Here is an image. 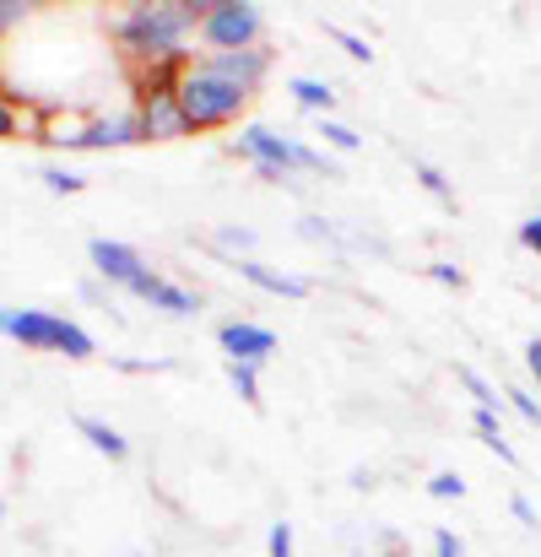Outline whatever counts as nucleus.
I'll return each mask as SVG.
<instances>
[{"label": "nucleus", "mask_w": 541, "mask_h": 557, "mask_svg": "<svg viewBox=\"0 0 541 557\" xmlns=\"http://www.w3.org/2000/svg\"><path fill=\"white\" fill-rule=\"evenodd\" d=\"M131 293H136V298H147V304H152V309H163V314H200V293H189V287H180V282L158 276V271H147Z\"/></svg>", "instance_id": "9d476101"}, {"label": "nucleus", "mask_w": 541, "mask_h": 557, "mask_svg": "<svg viewBox=\"0 0 541 557\" xmlns=\"http://www.w3.org/2000/svg\"><path fill=\"white\" fill-rule=\"evenodd\" d=\"M298 169H304V174H325V180H336V163H331L325 152H315L309 141H298Z\"/></svg>", "instance_id": "6ab92c4d"}, {"label": "nucleus", "mask_w": 541, "mask_h": 557, "mask_svg": "<svg viewBox=\"0 0 541 557\" xmlns=\"http://www.w3.org/2000/svg\"><path fill=\"white\" fill-rule=\"evenodd\" d=\"M174 92H180V109H184V120H189V131H222V125H233V120L244 114V103H249V92H244L238 82L217 76L206 60H195V65L184 71Z\"/></svg>", "instance_id": "f03ea898"}, {"label": "nucleus", "mask_w": 541, "mask_h": 557, "mask_svg": "<svg viewBox=\"0 0 541 557\" xmlns=\"http://www.w3.org/2000/svg\"><path fill=\"white\" fill-rule=\"evenodd\" d=\"M228 384L238 389V400L260 406V369H249V363H228Z\"/></svg>", "instance_id": "dca6fc26"}, {"label": "nucleus", "mask_w": 541, "mask_h": 557, "mask_svg": "<svg viewBox=\"0 0 541 557\" xmlns=\"http://www.w3.org/2000/svg\"><path fill=\"white\" fill-rule=\"evenodd\" d=\"M320 141L336 147V152H358L362 147V136L353 131V125H342V120H320Z\"/></svg>", "instance_id": "f3484780"}, {"label": "nucleus", "mask_w": 541, "mask_h": 557, "mask_svg": "<svg viewBox=\"0 0 541 557\" xmlns=\"http://www.w3.org/2000/svg\"><path fill=\"white\" fill-rule=\"evenodd\" d=\"M325 33H331V38H336L353 60H373V49H368V38H362V33H353V27H325Z\"/></svg>", "instance_id": "aec40b11"}, {"label": "nucleus", "mask_w": 541, "mask_h": 557, "mask_svg": "<svg viewBox=\"0 0 541 557\" xmlns=\"http://www.w3.org/2000/svg\"><path fill=\"white\" fill-rule=\"evenodd\" d=\"M233 271L244 276V282H255V287H266V293H276V298H309V282H298V276H282V271H271V265H260V260H233Z\"/></svg>", "instance_id": "f8f14e48"}, {"label": "nucleus", "mask_w": 541, "mask_h": 557, "mask_svg": "<svg viewBox=\"0 0 541 557\" xmlns=\"http://www.w3.org/2000/svg\"><path fill=\"white\" fill-rule=\"evenodd\" d=\"M136 120H142V141H184V136H195L180 109V92H147L136 103Z\"/></svg>", "instance_id": "423d86ee"}, {"label": "nucleus", "mask_w": 541, "mask_h": 557, "mask_svg": "<svg viewBox=\"0 0 541 557\" xmlns=\"http://www.w3.org/2000/svg\"><path fill=\"white\" fill-rule=\"evenodd\" d=\"M76 433H82L98 455H109V460H125V455H131L125 433H120V428H109V422H98V417H76Z\"/></svg>", "instance_id": "ddd939ff"}, {"label": "nucleus", "mask_w": 541, "mask_h": 557, "mask_svg": "<svg viewBox=\"0 0 541 557\" xmlns=\"http://www.w3.org/2000/svg\"><path fill=\"white\" fill-rule=\"evenodd\" d=\"M520 244H526L531 255H541V211L531 216V222H526V227H520Z\"/></svg>", "instance_id": "c85d7f7f"}, {"label": "nucleus", "mask_w": 541, "mask_h": 557, "mask_svg": "<svg viewBox=\"0 0 541 557\" xmlns=\"http://www.w3.org/2000/svg\"><path fill=\"white\" fill-rule=\"evenodd\" d=\"M206 65L217 71V76H228V82H238L244 92H255L266 76H271V49H233V54H206Z\"/></svg>", "instance_id": "1a4fd4ad"}, {"label": "nucleus", "mask_w": 541, "mask_h": 557, "mask_svg": "<svg viewBox=\"0 0 541 557\" xmlns=\"http://www.w3.org/2000/svg\"><path fill=\"white\" fill-rule=\"evenodd\" d=\"M266 553H271V557H293V525H287V520H276V525H271Z\"/></svg>", "instance_id": "5701e85b"}, {"label": "nucleus", "mask_w": 541, "mask_h": 557, "mask_svg": "<svg viewBox=\"0 0 541 557\" xmlns=\"http://www.w3.org/2000/svg\"><path fill=\"white\" fill-rule=\"evenodd\" d=\"M211 11V0H152V5H125L120 22H114V38L131 60L142 65H158L169 54L184 49V33L200 27Z\"/></svg>", "instance_id": "f257e3e1"}, {"label": "nucleus", "mask_w": 541, "mask_h": 557, "mask_svg": "<svg viewBox=\"0 0 541 557\" xmlns=\"http://www.w3.org/2000/svg\"><path fill=\"white\" fill-rule=\"evenodd\" d=\"M87 255H93V271L103 276V282H114V287H136L142 276H147V260H142V249H131V244H120V238H93L87 244Z\"/></svg>", "instance_id": "0eeeda50"}, {"label": "nucleus", "mask_w": 541, "mask_h": 557, "mask_svg": "<svg viewBox=\"0 0 541 557\" xmlns=\"http://www.w3.org/2000/svg\"><path fill=\"white\" fill-rule=\"evenodd\" d=\"M509 515H515L520 525H531V531H541V520H537V509H531V498H526V493H515V498H509Z\"/></svg>", "instance_id": "cd10ccee"}, {"label": "nucleus", "mask_w": 541, "mask_h": 557, "mask_svg": "<svg viewBox=\"0 0 541 557\" xmlns=\"http://www.w3.org/2000/svg\"><path fill=\"white\" fill-rule=\"evenodd\" d=\"M217 347L228 352V363H249V369H260L271 352H276V336L266 331V325H249V320H228L222 331H217Z\"/></svg>", "instance_id": "6e6552de"}, {"label": "nucleus", "mask_w": 541, "mask_h": 557, "mask_svg": "<svg viewBox=\"0 0 541 557\" xmlns=\"http://www.w3.org/2000/svg\"><path fill=\"white\" fill-rule=\"evenodd\" d=\"M38 180L54 189V195H76V189H82V174H71V169H44Z\"/></svg>", "instance_id": "4be33fe9"}, {"label": "nucleus", "mask_w": 541, "mask_h": 557, "mask_svg": "<svg viewBox=\"0 0 541 557\" xmlns=\"http://www.w3.org/2000/svg\"><path fill=\"white\" fill-rule=\"evenodd\" d=\"M233 152L249 158V163H271L282 174H298V141L282 136V131H271V125H244L238 141H233Z\"/></svg>", "instance_id": "39448f33"}, {"label": "nucleus", "mask_w": 541, "mask_h": 557, "mask_svg": "<svg viewBox=\"0 0 541 557\" xmlns=\"http://www.w3.org/2000/svg\"><path fill=\"white\" fill-rule=\"evenodd\" d=\"M504 400H515V411H520V417H526V422H537V428H541V400H531V395H526V389H509V395H504Z\"/></svg>", "instance_id": "a878e982"}, {"label": "nucleus", "mask_w": 541, "mask_h": 557, "mask_svg": "<svg viewBox=\"0 0 541 557\" xmlns=\"http://www.w3.org/2000/svg\"><path fill=\"white\" fill-rule=\"evenodd\" d=\"M455 379H460V384L477 395V406H504V400H499V389H493V384H488V379H482L477 369H455Z\"/></svg>", "instance_id": "a211bd4d"}, {"label": "nucleus", "mask_w": 541, "mask_h": 557, "mask_svg": "<svg viewBox=\"0 0 541 557\" xmlns=\"http://www.w3.org/2000/svg\"><path fill=\"white\" fill-rule=\"evenodd\" d=\"M211 249L249 260V249H255V233H249V227H217V233H211Z\"/></svg>", "instance_id": "2eb2a0df"}, {"label": "nucleus", "mask_w": 541, "mask_h": 557, "mask_svg": "<svg viewBox=\"0 0 541 557\" xmlns=\"http://www.w3.org/2000/svg\"><path fill=\"white\" fill-rule=\"evenodd\" d=\"M255 174H260L266 185H287V174H282V169H271V163H255Z\"/></svg>", "instance_id": "7c9ffc66"}, {"label": "nucleus", "mask_w": 541, "mask_h": 557, "mask_svg": "<svg viewBox=\"0 0 541 557\" xmlns=\"http://www.w3.org/2000/svg\"><path fill=\"white\" fill-rule=\"evenodd\" d=\"M428 276H433L439 287H455V293L466 287V271H460L455 260H433V265H428Z\"/></svg>", "instance_id": "412c9836"}, {"label": "nucleus", "mask_w": 541, "mask_h": 557, "mask_svg": "<svg viewBox=\"0 0 541 557\" xmlns=\"http://www.w3.org/2000/svg\"><path fill=\"white\" fill-rule=\"evenodd\" d=\"M260 27H266L260 5H249V0H211V11H206V22L195 33H200V44L211 54H233V49H255Z\"/></svg>", "instance_id": "20e7f679"}, {"label": "nucleus", "mask_w": 541, "mask_h": 557, "mask_svg": "<svg viewBox=\"0 0 541 557\" xmlns=\"http://www.w3.org/2000/svg\"><path fill=\"white\" fill-rule=\"evenodd\" d=\"M411 169H417V180L428 185V195H439V200H450V180H444V174H439L433 163H411Z\"/></svg>", "instance_id": "393cba45"}, {"label": "nucleus", "mask_w": 541, "mask_h": 557, "mask_svg": "<svg viewBox=\"0 0 541 557\" xmlns=\"http://www.w3.org/2000/svg\"><path fill=\"white\" fill-rule=\"evenodd\" d=\"M526 369H531V373H537V379H541V336H537V342H531V347H526Z\"/></svg>", "instance_id": "2f4dec72"}, {"label": "nucleus", "mask_w": 541, "mask_h": 557, "mask_svg": "<svg viewBox=\"0 0 541 557\" xmlns=\"http://www.w3.org/2000/svg\"><path fill=\"white\" fill-rule=\"evenodd\" d=\"M298 233H304V238H331V222H320V216H304V222H298Z\"/></svg>", "instance_id": "c756f323"}, {"label": "nucleus", "mask_w": 541, "mask_h": 557, "mask_svg": "<svg viewBox=\"0 0 541 557\" xmlns=\"http://www.w3.org/2000/svg\"><path fill=\"white\" fill-rule=\"evenodd\" d=\"M16 16H22V5H16V0H5V5H0V22H5V27H16Z\"/></svg>", "instance_id": "473e14b6"}, {"label": "nucleus", "mask_w": 541, "mask_h": 557, "mask_svg": "<svg viewBox=\"0 0 541 557\" xmlns=\"http://www.w3.org/2000/svg\"><path fill=\"white\" fill-rule=\"evenodd\" d=\"M428 493H433V498H444V504H450V498H460V493H466V482H460V476H455V471H439V476H433V482H428Z\"/></svg>", "instance_id": "b1692460"}, {"label": "nucleus", "mask_w": 541, "mask_h": 557, "mask_svg": "<svg viewBox=\"0 0 541 557\" xmlns=\"http://www.w3.org/2000/svg\"><path fill=\"white\" fill-rule=\"evenodd\" d=\"M5 336L16 342V347H27V352H60V358H93L98 347H93V336L76 325V320H65V314H49V309H5Z\"/></svg>", "instance_id": "7ed1b4c3"}, {"label": "nucleus", "mask_w": 541, "mask_h": 557, "mask_svg": "<svg viewBox=\"0 0 541 557\" xmlns=\"http://www.w3.org/2000/svg\"><path fill=\"white\" fill-rule=\"evenodd\" d=\"M433 557H466L460 536L455 531H433Z\"/></svg>", "instance_id": "bb28decb"}, {"label": "nucleus", "mask_w": 541, "mask_h": 557, "mask_svg": "<svg viewBox=\"0 0 541 557\" xmlns=\"http://www.w3.org/2000/svg\"><path fill=\"white\" fill-rule=\"evenodd\" d=\"M390 557H401V553H390Z\"/></svg>", "instance_id": "72a5a7b5"}, {"label": "nucleus", "mask_w": 541, "mask_h": 557, "mask_svg": "<svg viewBox=\"0 0 541 557\" xmlns=\"http://www.w3.org/2000/svg\"><path fill=\"white\" fill-rule=\"evenodd\" d=\"M136 141H142L136 109H125V114H93L87 120V152H98V147H136Z\"/></svg>", "instance_id": "9b49d317"}, {"label": "nucleus", "mask_w": 541, "mask_h": 557, "mask_svg": "<svg viewBox=\"0 0 541 557\" xmlns=\"http://www.w3.org/2000/svg\"><path fill=\"white\" fill-rule=\"evenodd\" d=\"M293 98L309 109V114H320V120H331V103H336V92H331V82H315V76H293Z\"/></svg>", "instance_id": "4468645a"}]
</instances>
